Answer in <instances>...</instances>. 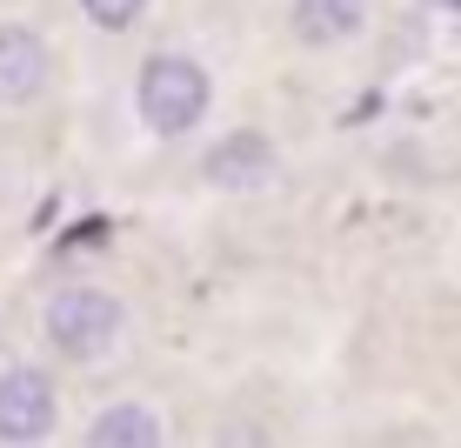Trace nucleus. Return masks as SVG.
Here are the masks:
<instances>
[{
  "mask_svg": "<svg viewBox=\"0 0 461 448\" xmlns=\"http://www.w3.org/2000/svg\"><path fill=\"white\" fill-rule=\"evenodd\" d=\"M41 334H47V348H54L60 361H101L107 348L127 334V308L107 295V288L74 281V288H60V295L47 301Z\"/></svg>",
  "mask_w": 461,
  "mask_h": 448,
  "instance_id": "nucleus-1",
  "label": "nucleus"
},
{
  "mask_svg": "<svg viewBox=\"0 0 461 448\" xmlns=\"http://www.w3.org/2000/svg\"><path fill=\"white\" fill-rule=\"evenodd\" d=\"M134 101H140V121H148L154 134H187V127H201L214 87H208V68H201V60L148 54L140 60V81H134Z\"/></svg>",
  "mask_w": 461,
  "mask_h": 448,
  "instance_id": "nucleus-2",
  "label": "nucleus"
},
{
  "mask_svg": "<svg viewBox=\"0 0 461 448\" xmlns=\"http://www.w3.org/2000/svg\"><path fill=\"white\" fill-rule=\"evenodd\" d=\"M54 381L41 375V368H7L0 375V442L7 448H34L47 442V428H54Z\"/></svg>",
  "mask_w": 461,
  "mask_h": 448,
  "instance_id": "nucleus-3",
  "label": "nucleus"
},
{
  "mask_svg": "<svg viewBox=\"0 0 461 448\" xmlns=\"http://www.w3.org/2000/svg\"><path fill=\"white\" fill-rule=\"evenodd\" d=\"M47 74H54V54L34 27H0V107L41 101Z\"/></svg>",
  "mask_w": 461,
  "mask_h": 448,
  "instance_id": "nucleus-4",
  "label": "nucleus"
},
{
  "mask_svg": "<svg viewBox=\"0 0 461 448\" xmlns=\"http://www.w3.org/2000/svg\"><path fill=\"white\" fill-rule=\"evenodd\" d=\"M214 187H267V174H275V148H267V134H254V127H234V134H221L208 148V161H201Z\"/></svg>",
  "mask_w": 461,
  "mask_h": 448,
  "instance_id": "nucleus-5",
  "label": "nucleus"
},
{
  "mask_svg": "<svg viewBox=\"0 0 461 448\" xmlns=\"http://www.w3.org/2000/svg\"><path fill=\"white\" fill-rule=\"evenodd\" d=\"M294 41L308 47H341L368 27V0H294Z\"/></svg>",
  "mask_w": 461,
  "mask_h": 448,
  "instance_id": "nucleus-6",
  "label": "nucleus"
},
{
  "mask_svg": "<svg viewBox=\"0 0 461 448\" xmlns=\"http://www.w3.org/2000/svg\"><path fill=\"white\" fill-rule=\"evenodd\" d=\"M87 448H161V422L148 402H114L87 422Z\"/></svg>",
  "mask_w": 461,
  "mask_h": 448,
  "instance_id": "nucleus-7",
  "label": "nucleus"
},
{
  "mask_svg": "<svg viewBox=\"0 0 461 448\" xmlns=\"http://www.w3.org/2000/svg\"><path fill=\"white\" fill-rule=\"evenodd\" d=\"M81 14L94 27H107V34H121V27H134L148 14V0H81Z\"/></svg>",
  "mask_w": 461,
  "mask_h": 448,
  "instance_id": "nucleus-8",
  "label": "nucleus"
},
{
  "mask_svg": "<svg viewBox=\"0 0 461 448\" xmlns=\"http://www.w3.org/2000/svg\"><path fill=\"white\" fill-rule=\"evenodd\" d=\"M214 448H267V428L261 422H221Z\"/></svg>",
  "mask_w": 461,
  "mask_h": 448,
  "instance_id": "nucleus-9",
  "label": "nucleus"
}]
</instances>
